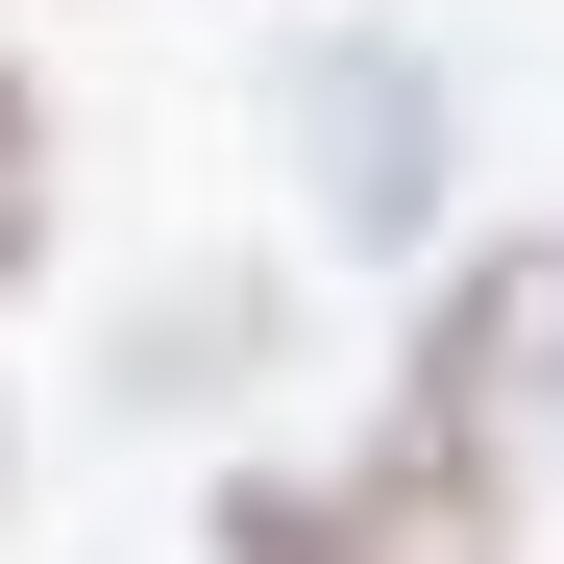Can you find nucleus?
Wrapping results in <instances>:
<instances>
[{
  "instance_id": "f257e3e1",
  "label": "nucleus",
  "mask_w": 564,
  "mask_h": 564,
  "mask_svg": "<svg viewBox=\"0 0 564 564\" xmlns=\"http://www.w3.org/2000/svg\"><path fill=\"white\" fill-rule=\"evenodd\" d=\"M417 197H442V74L417 50H344L319 74V221L344 246H417Z\"/></svg>"
},
{
  "instance_id": "f03ea898",
  "label": "nucleus",
  "mask_w": 564,
  "mask_h": 564,
  "mask_svg": "<svg viewBox=\"0 0 564 564\" xmlns=\"http://www.w3.org/2000/svg\"><path fill=\"white\" fill-rule=\"evenodd\" d=\"M221 564H344V491H295V466H270V491H221Z\"/></svg>"
},
{
  "instance_id": "7ed1b4c3",
  "label": "nucleus",
  "mask_w": 564,
  "mask_h": 564,
  "mask_svg": "<svg viewBox=\"0 0 564 564\" xmlns=\"http://www.w3.org/2000/svg\"><path fill=\"white\" fill-rule=\"evenodd\" d=\"M25 246H50V99L0 74V295H25Z\"/></svg>"
}]
</instances>
